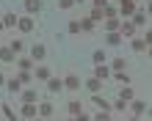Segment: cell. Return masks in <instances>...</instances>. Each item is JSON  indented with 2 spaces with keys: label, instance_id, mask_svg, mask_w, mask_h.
Listing matches in <instances>:
<instances>
[{
  "label": "cell",
  "instance_id": "6da1fadb",
  "mask_svg": "<svg viewBox=\"0 0 152 121\" xmlns=\"http://www.w3.org/2000/svg\"><path fill=\"white\" fill-rule=\"evenodd\" d=\"M64 88L72 91V94H77V88H80V77H77L75 72H66V74H64Z\"/></svg>",
  "mask_w": 152,
  "mask_h": 121
},
{
  "label": "cell",
  "instance_id": "7a4b0ae2",
  "mask_svg": "<svg viewBox=\"0 0 152 121\" xmlns=\"http://www.w3.org/2000/svg\"><path fill=\"white\" fill-rule=\"evenodd\" d=\"M36 99H39L36 88H22V94H20V102H22V105H36Z\"/></svg>",
  "mask_w": 152,
  "mask_h": 121
},
{
  "label": "cell",
  "instance_id": "3957f363",
  "mask_svg": "<svg viewBox=\"0 0 152 121\" xmlns=\"http://www.w3.org/2000/svg\"><path fill=\"white\" fill-rule=\"evenodd\" d=\"M136 25L133 22H127V19H122V28H119V33H122V39H136Z\"/></svg>",
  "mask_w": 152,
  "mask_h": 121
},
{
  "label": "cell",
  "instance_id": "277c9868",
  "mask_svg": "<svg viewBox=\"0 0 152 121\" xmlns=\"http://www.w3.org/2000/svg\"><path fill=\"white\" fill-rule=\"evenodd\" d=\"M113 72H111V66L108 63H94V77L97 80H108Z\"/></svg>",
  "mask_w": 152,
  "mask_h": 121
},
{
  "label": "cell",
  "instance_id": "5b68a950",
  "mask_svg": "<svg viewBox=\"0 0 152 121\" xmlns=\"http://www.w3.org/2000/svg\"><path fill=\"white\" fill-rule=\"evenodd\" d=\"M47 91H50V94L66 91V88H64V77H50V80H47Z\"/></svg>",
  "mask_w": 152,
  "mask_h": 121
},
{
  "label": "cell",
  "instance_id": "8992f818",
  "mask_svg": "<svg viewBox=\"0 0 152 121\" xmlns=\"http://www.w3.org/2000/svg\"><path fill=\"white\" fill-rule=\"evenodd\" d=\"M20 116H22L25 121L39 118V107H36V105H22V107H20Z\"/></svg>",
  "mask_w": 152,
  "mask_h": 121
},
{
  "label": "cell",
  "instance_id": "52a82bcc",
  "mask_svg": "<svg viewBox=\"0 0 152 121\" xmlns=\"http://www.w3.org/2000/svg\"><path fill=\"white\" fill-rule=\"evenodd\" d=\"M22 33H33V28H36V22H33V17H20V25H17Z\"/></svg>",
  "mask_w": 152,
  "mask_h": 121
},
{
  "label": "cell",
  "instance_id": "ba28073f",
  "mask_svg": "<svg viewBox=\"0 0 152 121\" xmlns=\"http://www.w3.org/2000/svg\"><path fill=\"white\" fill-rule=\"evenodd\" d=\"M119 14L133 17V14H136V3H133V0H119Z\"/></svg>",
  "mask_w": 152,
  "mask_h": 121
},
{
  "label": "cell",
  "instance_id": "9c48e42d",
  "mask_svg": "<svg viewBox=\"0 0 152 121\" xmlns=\"http://www.w3.org/2000/svg\"><path fill=\"white\" fill-rule=\"evenodd\" d=\"M50 77H53V74H50V69H47V66H36V69H33V80H42V83H47Z\"/></svg>",
  "mask_w": 152,
  "mask_h": 121
},
{
  "label": "cell",
  "instance_id": "30bf717a",
  "mask_svg": "<svg viewBox=\"0 0 152 121\" xmlns=\"http://www.w3.org/2000/svg\"><path fill=\"white\" fill-rule=\"evenodd\" d=\"M127 107H130V113H133V116H138V118H141V116H144V107H147V105H144V99H133Z\"/></svg>",
  "mask_w": 152,
  "mask_h": 121
},
{
  "label": "cell",
  "instance_id": "8fae6325",
  "mask_svg": "<svg viewBox=\"0 0 152 121\" xmlns=\"http://www.w3.org/2000/svg\"><path fill=\"white\" fill-rule=\"evenodd\" d=\"M66 110H69V116H80V113H83V102H80V99H69Z\"/></svg>",
  "mask_w": 152,
  "mask_h": 121
},
{
  "label": "cell",
  "instance_id": "7c38bea8",
  "mask_svg": "<svg viewBox=\"0 0 152 121\" xmlns=\"http://www.w3.org/2000/svg\"><path fill=\"white\" fill-rule=\"evenodd\" d=\"M0 60H3V63H14L17 60V53L11 47H0Z\"/></svg>",
  "mask_w": 152,
  "mask_h": 121
},
{
  "label": "cell",
  "instance_id": "4fadbf2b",
  "mask_svg": "<svg viewBox=\"0 0 152 121\" xmlns=\"http://www.w3.org/2000/svg\"><path fill=\"white\" fill-rule=\"evenodd\" d=\"M94 105H97V110H105V113H111V110H113V105H111V102H105L102 97H100V94H94Z\"/></svg>",
  "mask_w": 152,
  "mask_h": 121
},
{
  "label": "cell",
  "instance_id": "5bb4252c",
  "mask_svg": "<svg viewBox=\"0 0 152 121\" xmlns=\"http://www.w3.org/2000/svg\"><path fill=\"white\" fill-rule=\"evenodd\" d=\"M105 41H108V47H119L124 39H122V33H119V30H111L108 36H105Z\"/></svg>",
  "mask_w": 152,
  "mask_h": 121
},
{
  "label": "cell",
  "instance_id": "9a60e30c",
  "mask_svg": "<svg viewBox=\"0 0 152 121\" xmlns=\"http://www.w3.org/2000/svg\"><path fill=\"white\" fill-rule=\"evenodd\" d=\"M44 55H47V47H44V44H33L31 47V58L33 60H42Z\"/></svg>",
  "mask_w": 152,
  "mask_h": 121
},
{
  "label": "cell",
  "instance_id": "2e32d148",
  "mask_svg": "<svg viewBox=\"0 0 152 121\" xmlns=\"http://www.w3.org/2000/svg\"><path fill=\"white\" fill-rule=\"evenodd\" d=\"M111 72H127V60H124L122 55L111 60Z\"/></svg>",
  "mask_w": 152,
  "mask_h": 121
},
{
  "label": "cell",
  "instance_id": "e0dca14e",
  "mask_svg": "<svg viewBox=\"0 0 152 121\" xmlns=\"http://www.w3.org/2000/svg\"><path fill=\"white\" fill-rule=\"evenodd\" d=\"M122 28V17H108V19H105V30H119Z\"/></svg>",
  "mask_w": 152,
  "mask_h": 121
},
{
  "label": "cell",
  "instance_id": "ac0fdd59",
  "mask_svg": "<svg viewBox=\"0 0 152 121\" xmlns=\"http://www.w3.org/2000/svg\"><path fill=\"white\" fill-rule=\"evenodd\" d=\"M136 28H147V11H136L133 14V19H130Z\"/></svg>",
  "mask_w": 152,
  "mask_h": 121
},
{
  "label": "cell",
  "instance_id": "d6986e66",
  "mask_svg": "<svg viewBox=\"0 0 152 121\" xmlns=\"http://www.w3.org/2000/svg\"><path fill=\"white\" fill-rule=\"evenodd\" d=\"M130 50L133 53H147V41L144 39H130Z\"/></svg>",
  "mask_w": 152,
  "mask_h": 121
},
{
  "label": "cell",
  "instance_id": "ffe728a7",
  "mask_svg": "<svg viewBox=\"0 0 152 121\" xmlns=\"http://www.w3.org/2000/svg\"><path fill=\"white\" fill-rule=\"evenodd\" d=\"M3 25H6V28H17V25H20V17L8 11V14H3Z\"/></svg>",
  "mask_w": 152,
  "mask_h": 121
},
{
  "label": "cell",
  "instance_id": "44dd1931",
  "mask_svg": "<svg viewBox=\"0 0 152 121\" xmlns=\"http://www.w3.org/2000/svg\"><path fill=\"white\" fill-rule=\"evenodd\" d=\"M86 85H88V91H91V94H100L102 91V80H97V77H88Z\"/></svg>",
  "mask_w": 152,
  "mask_h": 121
},
{
  "label": "cell",
  "instance_id": "7402d4cb",
  "mask_svg": "<svg viewBox=\"0 0 152 121\" xmlns=\"http://www.w3.org/2000/svg\"><path fill=\"white\" fill-rule=\"evenodd\" d=\"M36 107H39V116H42V118H50V116H53V105H50V102H39Z\"/></svg>",
  "mask_w": 152,
  "mask_h": 121
},
{
  "label": "cell",
  "instance_id": "603a6c76",
  "mask_svg": "<svg viewBox=\"0 0 152 121\" xmlns=\"http://www.w3.org/2000/svg\"><path fill=\"white\" fill-rule=\"evenodd\" d=\"M88 19H94V22H100V19H102V22H105V8H94V6H91V11H88Z\"/></svg>",
  "mask_w": 152,
  "mask_h": 121
},
{
  "label": "cell",
  "instance_id": "cb8c5ba5",
  "mask_svg": "<svg viewBox=\"0 0 152 121\" xmlns=\"http://www.w3.org/2000/svg\"><path fill=\"white\" fill-rule=\"evenodd\" d=\"M17 80H20L22 85H25V83H33V72H25V69H20V72H17Z\"/></svg>",
  "mask_w": 152,
  "mask_h": 121
},
{
  "label": "cell",
  "instance_id": "d4e9b609",
  "mask_svg": "<svg viewBox=\"0 0 152 121\" xmlns=\"http://www.w3.org/2000/svg\"><path fill=\"white\" fill-rule=\"evenodd\" d=\"M119 99L133 102V88H130V85H122V88H119Z\"/></svg>",
  "mask_w": 152,
  "mask_h": 121
},
{
  "label": "cell",
  "instance_id": "484cf974",
  "mask_svg": "<svg viewBox=\"0 0 152 121\" xmlns=\"http://www.w3.org/2000/svg\"><path fill=\"white\" fill-rule=\"evenodd\" d=\"M42 8V0H25V11L33 14V11H39Z\"/></svg>",
  "mask_w": 152,
  "mask_h": 121
},
{
  "label": "cell",
  "instance_id": "4316f807",
  "mask_svg": "<svg viewBox=\"0 0 152 121\" xmlns=\"http://www.w3.org/2000/svg\"><path fill=\"white\" fill-rule=\"evenodd\" d=\"M8 91H11V94H17V97H20V94H22V83L17 80V77H14V80H8Z\"/></svg>",
  "mask_w": 152,
  "mask_h": 121
},
{
  "label": "cell",
  "instance_id": "83f0119b",
  "mask_svg": "<svg viewBox=\"0 0 152 121\" xmlns=\"http://www.w3.org/2000/svg\"><path fill=\"white\" fill-rule=\"evenodd\" d=\"M80 30H83V33H91V30H94V19L83 17V19H80Z\"/></svg>",
  "mask_w": 152,
  "mask_h": 121
},
{
  "label": "cell",
  "instance_id": "f1b7e54d",
  "mask_svg": "<svg viewBox=\"0 0 152 121\" xmlns=\"http://www.w3.org/2000/svg\"><path fill=\"white\" fill-rule=\"evenodd\" d=\"M0 113H3L8 121H17V113H14V110H11V105H0Z\"/></svg>",
  "mask_w": 152,
  "mask_h": 121
},
{
  "label": "cell",
  "instance_id": "f546056e",
  "mask_svg": "<svg viewBox=\"0 0 152 121\" xmlns=\"http://www.w3.org/2000/svg\"><path fill=\"white\" fill-rule=\"evenodd\" d=\"M17 66L25 69V72H31V66H33V58H17Z\"/></svg>",
  "mask_w": 152,
  "mask_h": 121
},
{
  "label": "cell",
  "instance_id": "4dcf8cb0",
  "mask_svg": "<svg viewBox=\"0 0 152 121\" xmlns=\"http://www.w3.org/2000/svg\"><path fill=\"white\" fill-rule=\"evenodd\" d=\"M91 60H94V63H105V60H108V55H105L102 50H97V53L91 55Z\"/></svg>",
  "mask_w": 152,
  "mask_h": 121
},
{
  "label": "cell",
  "instance_id": "1f68e13d",
  "mask_svg": "<svg viewBox=\"0 0 152 121\" xmlns=\"http://www.w3.org/2000/svg\"><path fill=\"white\" fill-rule=\"evenodd\" d=\"M66 30H69V33H80V19H69Z\"/></svg>",
  "mask_w": 152,
  "mask_h": 121
},
{
  "label": "cell",
  "instance_id": "d6a6232c",
  "mask_svg": "<svg viewBox=\"0 0 152 121\" xmlns=\"http://www.w3.org/2000/svg\"><path fill=\"white\" fill-rule=\"evenodd\" d=\"M94 121H113V116H111V113H105V110H97Z\"/></svg>",
  "mask_w": 152,
  "mask_h": 121
},
{
  "label": "cell",
  "instance_id": "836d02e7",
  "mask_svg": "<svg viewBox=\"0 0 152 121\" xmlns=\"http://www.w3.org/2000/svg\"><path fill=\"white\" fill-rule=\"evenodd\" d=\"M22 47H25V44H22L20 39H14V41H11V50H14V53H22Z\"/></svg>",
  "mask_w": 152,
  "mask_h": 121
},
{
  "label": "cell",
  "instance_id": "e575fe53",
  "mask_svg": "<svg viewBox=\"0 0 152 121\" xmlns=\"http://www.w3.org/2000/svg\"><path fill=\"white\" fill-rule=\"evenodd\" d=\"M113 110H119V113H122V110H127V102H124V99H116V105H113Z\"/></svg>",
  "mask_w": 152,
  "mask_h": 121
},
{
  "label": "cell",
  "instance_id": "d590c367",
  "mask_svg": "<svg viewBox=\"0 0 152 121\" xmlns=\"http://www.w3.org/2000/svg\"><path fill=\"white\" fill-rule=\"evenodd\" d=\"M58 6H61V8H72L75 0H58Z\"/></svg>",
  "mask_w": 152,
  "mask_h": 121
},
{
  "label": "cell",
  "instance_id": "8d00e7d4",
  "mask_svg": "<svg viewBox=\"0 0 152 121\" xmlns=\"http://www.w3.org/2000/svg\"><path fill=\"white\" fill-rule=\"evenodd\" d=\"M91 6L94 8H105V6H108V0H91Z\"/></svg>",
  "mask_w": 152,
  "mask_h": 121
},
{
  "label": "cell",
  "instance_id": "74e56055",
  "mask_svg": "<svg viewBox=\"0 0 152 121\" xmlns=\"http://www.w3.org/2000/svg\"><path fill=\"white\" fill-rule=\"evenodd\" d=\"M144 41H147V47H152V30H147V36H144Z\"/></svg>",
  "mask_w": 152,
  "mask_h": 121
},
{
  "label": "cell",
  "instance_id": "f35d334b",
  "mask_svg": "<svg viewBox=\"0 0 152 121\" xmlns=\"http://www.w3.org/2000/svg\"><path fill=\"white\" fill-rule=\"evenodd\" d=\"M72 118H77V121H88V116H86V113H80V116H72Z\"/></svg>",
  "mask_w": 152,
  "mask_h": 121
},
{
  "label": "cell",
  "instance_id": "ab89813d",
  "mask_svg": "<svg viewBox=\"0 0 152 121\" xmlns=\"http://www.w3.org/2000/svg\"><path fill=\"white\" fill-rule=\"evenodd\" d=\"M147 14H152V0H149V3H147Z\"/></svg>",
  "mask_w": 152,
  "mask_h": 121
},
{
  "label": "cell",
  "instance_id": "60d3db41",
  "mask_svg": "<svg viewBox=\"0 0 152 121\" xmlns=\"http://www.w3.org/2000/svg\"><path fill=\"white\" fill-rule=\"evenodd\" d=\"M0 85H6V77H3V74H0Z\"/></svg>",
  "mask_w": 152,
  "mask_h": 121
},
{
  "label": "cell",
  "instance_id": "b9f144b4",
  "mask_svg": "<svg viewBox=\"0 0 152 121\" xmlns=\"http://www.w3.org/2000/svg\"><path fill=\"white\" fill-rule=\"evenodd\" d=\"M127 121H138V116H130V118H127Z\"/></svg>",
  "mask_w": 152,
  "mask_h": 121
},
{
  "label": "cell",
  "instance_id": "7bdbcfd3",
  "mask_svg": "<svg viewBox=\"0 0 152 121\" xmlns=\"http://www.w3.org/2000/svg\"><path fill=\"white\" fill-rule=\"evenodd\" d=\"M3 28H6V25H3V19H0V30H3Z\"/></svg>",
  "mask_w": 152,
  "mask_h": 121
},
{
  "label": "cell",
  "instance_id": "ee69618b",
  "mask_svg": "<svg viewBox=\"0 0 152 121\" xmlns=\"http://www.w3.org/2000/svg\"><path fill=\"white\" fill-rule=\"evenodd\" d=\"M147 53H149V55H152V47H147Z\"/></svg>",
  "mask_w": 152,
  "mask_h": 121
},
{
  "label": "cell",
  "instance_id": "f6af8a7d",
  "mask_svg": "<svg viewBox=\"0 0 152 121\" xmlns=\"http://www.w3.org/2000/svg\"><path fill=\"white\" fill-rule=\"evenodd\" d=\"M66 121H77V118H72V116H69V118H66Z\"/></svg>",
  "mask_w": 152,
  "mask_h": 121
},
{
  "label": "cell",
  "instance_id": "bcb514c9",
  "mask_svg": "<svg viewBox=\"0 0 152 121\" xmlns=\"http://www.w3.org/2000/svg\"><path fill=\"white\" fill-rule=\"evenodd\" d=\"M75 3H80V0H75Z\"/></svg>",
  "mask_w": 152,
  "mask_h": 121
},
{
  "label": "cell",
  "instance_id": "7dc6e473",
  "mask_svg": "<svg viewBox=\"0 0 152 121\" xmlns=\"http://www.w3.org/2000/svg\"><path fill=\"white\" fill-rule=\"evenodd\" d=\"M133 3H136V0H133Z\"/></svg>",
  "mask_w": 152,
  "mask_h": 121
}]
</instances>
